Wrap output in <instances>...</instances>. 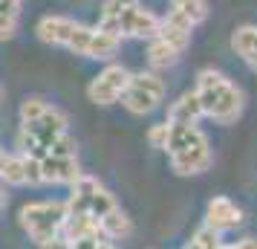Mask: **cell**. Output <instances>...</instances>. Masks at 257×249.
Returning <instances> with one entry per match:
<instances>
[{"label":"cell","mask_w":257,"mask_h":249,"mask_svg":"<svg viewBox=\"0 0 257 249\" xmlns=\"http://www.w3.org/2000/svg\"><path fill=\"white\" fill-rule=\"evenodd\" d=\"M148 142H151L156 151H165V145H168V122L153 125L151 131H148Z\"/></svg>","instance_id":"obj_20"},{"label":"cell","mask_w":257,"mask_h":249,"mask_svg":"<svg viewBox=\"0 0 257 249\" xmlns=\"http://www.w3.org/2000/svg\"><path fill=\"white\" fill-rule=\"evenodd\" d=\"M41 165V180L44 186H72L81 177V165H78V154L75 156H44L38 159Z\"/></svg>","instance_id":"obj_10"},{"label":"cell","mask_w":257,"mask_h":249,"mask_svg":"<svg viewBox=\"0 0 257 249\" xmlns=\"http://www.w3.org/2000/svg\"><path fill=\"white\" fill-rule=\"evenodd\" d=\"M35 35L38 41H44L49 47H64L75 52V55H84V58H93V61H113V55L121 47V41L116 35H110L98 26L78 24L67 15L41 18L35 26Z\"/></svg>","instance_id":"obj_2"},{"label":"cell","mask_w":257,"mask_h":249,"mask_svg":"<svg viewBox=\"0 0 257 249\" xmlns=\"http://www.w3.org/2000/svg\"><path fill=\"white\" fill-rule=\"evenodd\" d=\"M21 6H24V0H0V15L21 18Z\"/></svg>","instance_id":"obj_22"},{"label":"cell","mask_w":257,"mask_h":249,"mask_svg":"<svg viewBox=\"0 0 257 249\" xmlns=\"http://www.w3.org/2000/svg\"><path fill=\"white\" fill-rule=\"evenodd\" d=\"M165 154L171 156V168L179 177H197L214 165L211 142L199 125H168Z\"/></svg>","instance_id":"obj_3"},{"label":"cell","mask_w":257,"mask_h":249,"mask_svg":"<svg viewBox=\"0 0 257 249\" xmlns=\"http://www.w3.org/2000/svg\"><path fill=\"white\" fill-rule=\"evenodd\" d=\"M127 81H130V70L124 64H107L104 70L93 75V81L87 84V99L98 107L116 105V102H121Z\"/></svg>","instance_id":"obj_9"},{"label":"cell","mask_w":257,"mask_h":249,"mask_svg":"<svg viewBox=\"0 0 257 249\" xmlns=\"http://www.w3.org/2000/svg\"><path fill=\"white\" fill-rule=\"evenodd\" d=\"M179 49L168 47L165 41H159V38H151V44H148V61H151L153 70H165V67H174L176 61H179Z\"/></svg>","instance_id":"obj_16"},{"label":"cell","mask_w":257,"mask_h":249,"mask_svg":"<svg viewBox=\"0 0 257 249\" xmlns=\"http://www.w3.org/2000/svg\"><path fill=\"white\" fill-rule=\"evenodd\" d=\"M72 249H118V243L113 240V237H107L104 232H98V235H90V237L75 240Z\"/></svg>","instance_id":"obj_19"},{"label":"cell","mask_w":257,"mask_h":249,"mask_svg":"<svg viewBox=\"0 0 257 249\" xmlns=\"http://www.w3.org/2000/svg\"><path fill=\"white\" fill-rule=\"evenodd\" d=\"M15 32H18V18L0 15V41H12Z\"/></svg>","instance_id":"obj_21"},{"label":"cell","mask_w":257,"mask_h":249,"mask_svg":"<svg viewBox=\"0 0 257 249\" xmlns=\"http://www.w3.org/2000/svg\"><path fill=\"white\" fill-rule=\"evenodd\" d=\"M38 249H72V243L64 235H55L49 240H44V243H38Z\"/></svg>","instance_id":"obj_23"},{"label":"cell","mask_w":257,"mask_h":249,"mask_svg":"<svg viewBox=\"0 0 257 249\" xmlns=\"http://www.w3.org/2000/svg\"><path fill=\"white\" fill-rule=\"evenodd\" d=\"M222 249H257V237H243L237 243H225Z\"/></svg>","instance_id":"obj_24"},{"label":"cell","mask_w":257,"mask_h":249,"mask_svg":"<svg viewBox=\"0 0 257 249\" xmlns=\"http://www.w3.org/2000/svg\"><path fill=\"white\" fill-rule=\"evenodd\" d=\"M67 214H70L67 200H32L21 206L18 220H21V229L29 235V240L38 246L49 237L61 235Z\"/></svg>","instance_id":"obj_6"},{"label":"cell","mask_w":257,"mask_h":249,"mask_svg":"<svg viewBox=\"0 0 257 249\" xmlns=\"http://www.w3.org/2000/svg\"><path fill=\"white\" fill-rule=\"evenodd\" d=\"M225 243H222V232H217V229H211L208 223H202L191 235V240L185 243V249H222Z\"/></svg>","instance_id":"obj_18"},{"label":"cell","mask_w":257,"mask_h":249,"mask_svg":"<svg viewBox=\"0 0 257 249\" xmlns=\"http://www.w3.org/2000/svg\"><path fill=\"white\" fill-rule=\"evenodd\" d=\"M171 12L182 15L185 21L199 26L208 21V3L205 0H171Z\"/></svg>","instance_id":"obj_17"},{"label":"cell","mask_w":257,"mask_h":249,"mask_svg":"<svg viewBox=\"0 0 257 249\" xmlns=\"http://www.w3.org/2000/svg\"><path fill=\"white\" fill-rule=\"evenodd\" d=\"M21 128H18V151L32 159L44 156H75L78 145L70 133L67 113L41 96H29L18 110Z\"/></svg>","instance_id":"obj_1"},{"label":"cell","mask_w":257,"mask_h":249,"mask_svg":"<svg viewBox=\"0 0 257 249\" xmlns=\"http://www.w3.org/2000/svg\"><path fill=\"white\" fill-rule=\"evenodd\" d=\"M191 32H194V24L191 21H185L182 15H176L168 9V15L165 18H159V32L153 38H159V41H165L168 47L179 49V52H185L188 44H191Z\"/></svg>","instance_id":"obj_12"},{"label":"cell","mask_w":257,"mask_h":249,"mask_svg":"<svg viewBox=\"0 0 257 249\" xmlns=\"http://www.w3.org/2000/svg\"><path fill=\"white\" fill-rule=\"evenodd\" d=\"M202 116V107H199V99L194 90H188V93H182L176 102H171V107H168V125H197Z\"/></svg>","instance_id":"obj_13"},{"label":"cell","mask_w":257,"mask_h":249,"mask_svg":"<svg viewBox=\"0 0 257 249\" xmlns=\"http://www.w3.org/2000/svg\"><path fill=\"white\" fill-rule=\"evenodd\" d=\"M205 223L217 232H228L243 223V209L231 200V197H211L205 206Z\"/></svg>","instance_id":"obj_11"},{"label":"cell","mask_w":257,"mask_h":249,"mask_svg":"<svg viewBox=\"0 0 257 249\" xmlns=\"http://www.w3.org/2000/svg\"><path fill=\"white\" fill-rule=\"evenodd\" d=\"M98 29H104L110 35L121 38H142V41H151L159 32V15L145 9L142 3L133 6H121V9H101L98 18Z\"/></svg>","instance_id":"obj_5"},{"label":"cell","mask_w":257,"mask_h":249,"mask_svg":"<svg viewBox=\"0 0 257 249\" xmlns=\"http://www.w3.org/2000/svg\"><path fill=\"white\" fill-rule=\"evenodd\" d=\"M118 203L116 197L110 194L101 180L90 177V174H81V177L75 180L70 186V197H67V209L75 214H87V217H93L95 223L107 217V214L116 209Z\"/></svg>","instance_id":"obj_7"},{"label":"cell","mask_w":257,"mask_h":249,"mask_svg":"<svg viewBox=\"0 0 257 249\" xmlns=\"http://www.w3.org/2000/svg\"><path fill=\"white\" fill-rule=\"evenodd\" d=\"M194 93L199 99V107H202V116L214 119L217 125H231L240 119L243 113V90L225 78L222 72L217 70H202L197 75V87Z\"/></svg>","instance_id":"obj_4"},{"label":"cell","mask_w":257,"mask_h":249,"mask_svg":"<svg viewBox=\"0 0 257 249\" xmlns=\"http://www.w3.org/2000/svg\"><path fill=\"white\" fill-rule=\"evenodd\" d=\"M231 49L243 58L245 67H251L257 72V26H251V24L237 26L231 35Z\"/></svg>","instance_id":"obj_14"},{"label":"cell","mask_w":257,"mask_h":249,"mask_svg":"<svg viewBox=\"0 0 257 249\" xmlns=\"http://www.w3.org/2000/svg\"><path fill=\"white\" fill-rule=\"evenodd\" d=\"M165 102V81L153 70H139L130 72V81L124 87L121 105L127 107L133 116H148Z\"/></svg>","instance_id":"obj_8"},{"label":"cell","mask_w":257,"mask_h":249,"mask_svg":"<svg viewBox=\"0 0 257 249\" xmlns=\"http://www.w3.org/2000/svg\"><path fill=\"white\" fill-rule=\"evenodd\" d=\"M98 226H101V232H104L107 237H113V240H121V237H127L130 232H133V223H130L127 214L121 212V206H116L107 217H101Z\"/></svg>","instance_id":"obj_15"}]
</instances>
